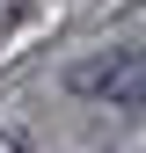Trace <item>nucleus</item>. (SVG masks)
<instances>
[{
  "label": "nucleus",
  "instance_id": "obj_1",
  "mask_svg": "<svg viewBox=\"0 0 146 153\" xmlns=\"http://www.w3.org/2000/svg\"><path fill=\"white\" fill-rule=\"evenodd\" d=\"M73 88L80 95H110V102H124V109H146V59L139 51H110L102 66L73 73Z\"/></svg>",
  "mask_w": 146,
  "mask_h": 153
},
{
  "label": "nucleus",
  "instance_id": "obj_2",
  "mask_svg": "<svg viewBox=\"0 0 146 153\" xmlns=\"http://www.w3.org/2000/svg\"><path fill=\"white\" fill-rule=\"evenodd\" d=\"M0 153H22V139H15V131H0Z\"/></svg>",
  "mask_w": 146,
  "mask_h": 153
}]
</instances>
